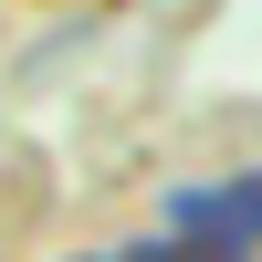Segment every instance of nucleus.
<instances>
[{
	"instance_id": "f257e3e1",
	"label": "nucleus",
	"mask_w": 262,
	"mask_h": 262,
	"mask_svg": "<svg viewBox=\"0 0 262 262\" xmlns=\"http://www.w3.org/2000/svg\"><path fill=\"white\" fill-rule=\"evenodd\" d=\"M158 231L189 252H262V168H242V179H200V189H168L158 200Z\"/></svg>"
}]
</instances>
